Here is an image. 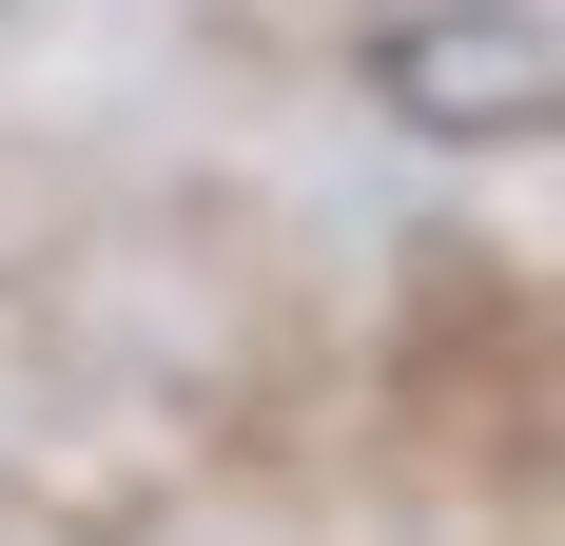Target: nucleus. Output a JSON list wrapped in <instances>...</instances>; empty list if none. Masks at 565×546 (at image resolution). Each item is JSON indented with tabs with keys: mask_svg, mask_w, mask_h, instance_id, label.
Returning a JSON list of instances; mask_svg holds the SVG:
<instances>
[{
	"mask_svg": "<svg viewBox=\"0 0 565 546\" xmlns=\"http://www.w3.org/2000/svg\"><path fill=\"white\" fill-rule=\"evenodd\" d=\"M546 98H565L546 0H409L371 40V117H409V137H546Z\"/></svg>",
	"mask_w": 565,
	"mask_h": 546,
	"instance_id": "1",
	"label": "nucleus"
}]
</instances>
